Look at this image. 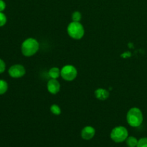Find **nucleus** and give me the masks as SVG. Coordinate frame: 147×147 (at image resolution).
<instances>
[{
	"label": "nucleus",
	"instance_id": "f257e3e1",
	"mask_svg": "<svg viewBox=\"0 0 147 147\" xmlns=\"http://www.w3.org/2000/svg\"><path fill=\"white\" fill-rule=\"evenodd\" d=\"M40 48V44L36 39L27 38L22 44V53L25 57H31L37 53Z\"/></svg>",
	"mask_w": 147,
	"mask_h": 147
},
{
	"label": "nucleus",
	"instance_id": "f03ea898",
	"mask_svg": "<svg viewBox=\"0 0 147 147\" xmlns=\"http://www.w3.org/2000/svg\"><path fill=\"white\" fill-rule=\"evenodd\" d=\"M126 120L129 126L131 127H139L143 123L144 117L142 111L139 108H131L128 111L126 115Z\"/></svg>",
	"mask_w": 147,
	"mask_h": 147
},
{
	"label": "nucleus",
	"instance_id": "7ed1b4c3",
	"mask_svg": "<svg viewBox=\"0 0 147 147\" xmlns=\"http://www.w3.org/2000/svg\"><path fill=\"white\" fill-rule=\"evenodd\" d=\"M68 35L74 40H80L84 36L85 30L80 22H72L67 28Z\"/></svg>",
	"mask_w": 147,
	"mask_h": 147
},
{
	"label": "nucleus",
	"instance_id": "20e7f679",
	"mask_svg": "<svg viewBox=\"0 0 147 147\" xmlns=\"http://www.w3.org/2000/svg\"><path fill=\"white\" fill-rule=\"evenodd\" d=\"M129 133L126 128L119 126L115 127L111 132V138L116 143H121L126 140Z\"/></svg>",
	"mask_w": 147,
	"mask_h": 147
},
{
	"label": "nucleus",
	"instance_id": "39448f33",
	"mask_svg": "<svg viewBox=\"0 0 147 147\" xmlns=\"http://www.w3.org/2000/svg\"><path fill=\"white\" fill-rule=\"evenodd\" d=\"M78 75L77 69L71 65H67L63 67L60 70V76L66 81H73Z\"/></svg>",
	"mask_w": 147,
	"mask_h": 147
},
{
	"label": "nucleus",
	"instance_id": "423d86ee",
	"mask_svg": "<svg viewBox=\"0 0 147 147\" xmlns=\"http://www.w3.org/2000/svg\"><path fill=\"white\" fill-rule=\"evenodd\" d=\"M9 75L14 78H20L25 75V68L22 65H14L9 69Z\"/></svg>",
	"mask_w": 147,
	"mask_h": 147
},
{
	"label": "nucleus",
	"instance_id": "0eeeda50",
	"mask_svg": "<svg viewBox=\"0 0 147 147\" xmlns=\"http://www.w3.org/2000/svg\"><path fill=\"white\" fill-rule=\"evenodd\" d=\"M47 90L51 94H57L60 90V83L56 79H50L47 85Z\"/></svg>",
	"mask_w": 147,
	"mask_h": 147
},
{
	"label": "nucleus",
	"instance_id": "6e6552de",
	"mask_svg": "<svg viewBox=\"0 0 147 147\" xmlns=\"http://www.w3.org/2000/svg\"><path fill=\"white\" fill-rule=\"evenodd\" d=\"M96 134V130L90 126H87L83 129L81 131V136L84 140H90L94 137Z\"/></svg>",
	"mask_w": 147,
	"mask_h": 147
},
{
	"label": "nucleus",
	"instance_id": "1a4fd4ad",
	"mask_svg": "<svg viewBox=\"0 0 147 147\" xmlns=\"http://www.w3.org/2000/svg\"><path fill=\"white\" fill-rule=\"evenodd\" d=\"M95 96L98 100H105L109 97V92L106 89L98 88L95 91Z\"/></svg>",
	"mask_w": 147,
	"mask_h": 147
},
{
	"label": "nucleus",
	"instance_id": "9d476101",
	"mask_svg": "<svg viewBox=\"0 0 147 147\" xmlns=\"http://www.w3.org/2000/svg\"><path fill=\"white\" fill-rule=\"evenodd\" d=\"M48 74H49V76H50V77L51 78L57 79V78H58L59 77H60V69L58 68V67H52V68L50 69V70H49Z\"/></svg>",
	"mask_w": 147,
	"mask_h": 147
},
{
	"label": "nucleus",
	"instance_id": "9b49d317",
	"mask_svg": "<svg viewBox=\"0 0 147 147\" xmlns=\"http://www.w3.org/2000/svg\"><path fill=\"white\" fill-rule=\"evenodd\" d=\"M138 142H139V140H137V139L134 136H128L126 140V144L129 147H136L138 144Z\"/></svg>",
	"mask_w": 147,
	"mask_h": 147
},
{
	"label": "nucleus",
	"instance_id": "f8f14e48",
	"mask_svg": "<svg viewBox=\"0 0 147 147\" xmlns=\"http://www.w3.org/2000/svg\"><path fill=\"white\" fill-rule=\"evenodd\" d=\"M8 90V84L5 80H0V95L4 94Z\"/></svg>",
	"mask_w": 147,
	"mask_h": 147
},
{
	"label": "nucleus",
	"instance_id": "ddd939ff",
	"mask_svg": "<svg viewBox=\"0 0 147 147\" xmlns=\"http://www.w3.org/2000/svg\"><path fill=\"white\" fill-rule=\"evenodd\" d=\"M50 111L56 116H59L61 113V109H60V106L57 104H53L50 106Z\"/></svg>",
	"mask_w": 147,
	"mask_h": 147
},
{
	"label": "nucleus",
	"instance_id": "4468645a",
	"mask_svg": "<svg viewBox=\"0 0 147 147\" xmlns=\"http://www.w3.org/2000/svg\"><path fill=\"white\" fill-rule=\"evenodd\" d=\"M81 13L78 11H74L72 14V20L73 22H80L81 20Z\"/></svg>",
	"mask_w": 147,
	"mask_h": 147
},
{
	"label": "nucleus",
	"instance_id": "2eb2a0df",
	"mask_svg": "<svg viewBox=\"0 0 147 147\" xmlns=\"http://www.w3.org/2000/svg\"><path fill=\"white\" fill-rule=\"evenodd\" d=\"M136 147H147V137L142 138L139 139Z\"/></svg>",
	"mask_w": 147,
	"mask_h": 147
},
{
	"label": "nucleus",
	"instance_id": "dca6fc26",
	"mask_svg": "<svg viewBox=\"0 0 147 147\" xmlns=\"http://www.w3.org/2000/svg\"><path fill=\"white\" fill-rule=\"evenodd\" d=\"M7 23V17L3 12H0V27H3Z\"/></svg>",
	"mask_w": 147,
	"mask_h": 147
},
{
	"label": "nucleus",
	"instance_id": "f3484780",
	"mask_svg": "<svg viewBox=\"0 0 147 147\" xmlns=\"http://www.w3.org/2000/svg\"><path fill=\"white\" fill-rule=\"evenodd\" d=\"M6 69V65L5 63L1 59H0V74L2 73H4V70Z\"/></svg>",
	"mask_w": 147,
	"mask_h": 147
},
{
	"label": "nucleus",
	"instance_id": "a211bd4d",
	"mask_svg": "<svg viewBox=\"0 0 147 147\" xmlns=\"http://www.w3.org/2000/svg\"><path fill=\"white\" fill-rule=\"evenodd\" d=\"M6 8V3L3 0H0V12H2Z\"/></svg>",
	"mask_w": 147,
	"mask_h": 147
}]
</instances>
